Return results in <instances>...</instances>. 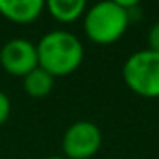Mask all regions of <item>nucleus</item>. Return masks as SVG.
<instances>
[{"mask_svg":"<svg viewBox=\"0 0 159 159\" xmlns=\"http://www.w3.org/2000/svg\"><path fill=\"white\" fill-rule=\"evenodd\" d=\"M38 65L53 77H65L75 72L84 60L82 41L69 31H50L36 45Z\"/></svg>","mask_w":159,"mask_h":159,"instance_id":"f257e3e1","label":"nucleus"},{"mask_svg":"<svg viewBox=\"0 0 159 159\" xmlns=\"http://www.w3.org/2000/svg\"><path fill=\"white\" fill-rule=\"evenodd\" d=\"M130 17L127 11L113 2H99L86 11L84 14V31L89 41L96 45H113L125 34Z\"/></svg>","mask_w":159,"mask_h":159,"instance_id":"f03ea898","label":"nucleus"},{"mask_svg":"<svg viewBox=\"0 0 159 159\" xmlns=\"http://www.w3.org/2000/svg\"><path fill=\"white\" fill-rule=\"evenodd\" d=\"M123 80L137 96L159 98V53L140 50L132 53L123 65Z\"/></svg>","mask_w":159,"mask_h":159,"instance_id":"7ed1b4c3","label":"nucleus"},{"mask_svg":"<svg viewBox=\"0 0 159 159\" xmlns=\"http://www.w3.org/2000/svg\"><path fill=\"white\" fill-rule=\"evenodd\" d=\"M103 135L96 123L80 120L65 130L62 139L63 157L67 159H89L99 151Z\"/></svg>","mask_w":159,"mask_h":159,"instance_id":"20e7f679","label":"nucleus"},{"mask_svg":"<svg viewBox=\"0 0 159 159\" xmlns=\"http://www.w3.org/2000/svg\"><path fill=\"white\" fill-rule=\"evenodd\" d=\"M0 65L11 75L26 77L39 67L36 45L24 38H14L7 41L0 50Z\"/></svg>","mask_w":159,"mask_h":159,"instance_id":"39448f33","label":"nucleus"},{"mask_svg":"<svg viewBox=\"0 0 159 159\" xmlns=\"http://www.w3.org/2000/svg\"><path fill=\"white\" fill-rule=\"evenodd\" d=\"M45 11L41 0H0V16L16 24H29Z\"/></svg>","mask_w":159,"mask_h":159,"instance_id":"423d86ee","label":"nucleus"},{"mask_svg":"<svg viewBox=\"0 0 159 159\" xmlns=\"http://www.w3.org/2000/svg\"><path fill=\"white\" fill-rule=\"evenodd\" d=\"M84 0H50L45 4V9L55 21L62 24H70L80 19L87 11Z\"/></svg>","mask_w":159,"mask_h":159,"instance_id":"0eeeda50","label":"nucleus"},{"mask_svg":"<svg viewBox=\"0 0 159 159\" xmlns=\"http://www.w3.org/2000/svg\"><path fill=\"white\" fill-rule=\"evenodd\" d=\"M53 86H55V77L46 70H43L41 67H38L26 77H22V87H24L26 94L34 98V99L46 98L53 91Z\"/></svg>","mask_w":159,"mask_h":159,"instance_id":"6e6552de","label":"nucleus"},{"mask_svg":"<svg viewBox=\"0 0 159 159\" xmlns=\"http://www.w3.org/2000/svg\"><path fill=\"white\" fill-rule=\"evenodd\" d=\"M11 116V99L5 93L0 91V127L5 123Z\"/></svg>","mask_w":159,"mask_h":159,"instance_id":"1a4fd4ad","label":"nucleus"},{"mask_svg":"<svg viewBox=\"0 0 159 159\" xmlns=\"http://www.w3.org/2000/svg\"><path fill=\"white\" fill-rule=\"evenodd\" d=\"M147 43H149V50H151V52L159 53V21L156 22V24H152V28L149 29Z\"/></svg>","mask_w":159,"mask_h":159,"instance_id":"9d476101","label":"nucleus"},{"mask_svg":"<svg viewBox=\"0 0 159 159\" xmlns=\"http://www.w3.org/2000/svg\"><path fill=\"white\" fill-rule=\"evenodd\" d=\"M43 159H67L63 156H48V157H43Z\"/></svg>","mask_w":159,"mask_h":159,"instance_id":"9b49d317","label":"nucleus"}]
</instances>
